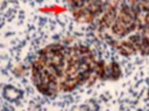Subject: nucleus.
Wrapping results in <instances>:
<instances>
[{"label":"nucleus","mask_w":149,"mask_h":111,"mask_svg":"<svg viewBox=\"0 0 149 111\" xmlns=\"http://www.w3.org/2000/svg\"><path fill=\"white\" fill-rule=\"evenodd\" d=\"M66 54L68 47L51 44L41 50L34 62L33 81L43 95L54 96L59 91V81L64 71Z\"/></svg>","instance_id":"f257e3e1"},{"label":"nucleus","mask_w":149,"mask_h":111,"mask_svg":"<svg viewBox=\"0 0 149 111\" xmlns=\"http://www.w3.org/2000/svg\"><path fill=\"white\" fill-rule=\"evenodd\" d=\"M95 62L94 53L88 47L81 44L68 47L65 67L59 81V91L70 92L84 83H92Z\"/></svg>","instance_id":"f03ea898"},{"label":"nucleus","mask_w":149,"mask_h":111,"mask_svg":"<svg viewBox=\"0 0 149 111\" xmlns=\"http://www.w3.org/2000/svg\"><path fill=\"white\" fill-rule=\"evenodd\" d=\"M139 28V16L136 11L127 2H122L118 8L116 16L113 25L111 26L112 34L119 40L126 37Z\"/></svg>","instance_id":"7ed1b4c3"},{"label":"nucleus","mask_w":149,"mask_h":111,"mask_svg":"<svg viewBox=\"0 0 149 111\" xmlns=\"http://www.w3.org/2000/svg\"><path fill=\"white\" fill-rule=\"evenodd\" d=\"M107 5H108V2H106L104 0H91L88 4H86L81 8L73 11L72 15L79 22L90 23L104 13Z\"/></svg>","instance_id":"20e7f679"},{"label":"nucleus","mask_w":149,"mask_h":111,"mask_svg":"<svg viewBox=\"0 0 149 111\" xmlns=\"http://www.w3.org/2000/svg\"><path fill=\"white\" fill-rule=\"evenodd\" d=\"M122 72L120 69V65L116 62H109L106 63L105 61H97L93 72V82L95 79L100 81H116L121 77Z\"/></svg>","instance_id":"39448f33"},{"label":"nucleus","mask_w":149,"mask_h":111,"mask_svg":"<svg viewBox=\"0 0 149 111\" xmlns=\"http://www.w3.org/2000/svg\"><path fill=\"white\" fill-rule=\"evenodd\" d=\"M128 40L134 46L136 53H140L143 56L149 55V34L139 32L137 34L129 35Z\"/></svg>","instance_id":"423d86ee"},{"label":"nucleus","mask_w":149,"mask_h":111,"mask_svg":"<svg viewBox=\"0 0 149 111\" xmlns=\"http://www.w3.org/2000/svg\"><path fill=\"white\" fill-rule=\"evenodd\" d=\"M116 13H118V2H114V4L108 2L106 9L101 14V18L99 20V27L98 28L101 32L111 28V26L114 22L115 16H116Z\"/></svg>","instance_id":"0eeeda50"},{"label":"nucleus","mask_w":149,"mask_h":111,"mask_svg":"<svg viewBox=\"0 0 149 111\" xmlns=\"http://www.w3.org/2000/svg\"><path fill=\"white\" fill-rule=\"evenodd\" d=\"M109 43L112 44V47H114L121 55L123 56H132L136 54V50L134 48V46L130 43V41L128 39L126 40H112L109 41Z\"/></svg>","instance_id":"6e6552de"},{"label":"nucleus","mask_w":149,"mask_h":111,"mask_svg":"<svg viewBox=\"0 0 149 111\" xmlns=\"http://www.w3.org/2000/svg\"><path fill=\"white\" fill-rule=\"evenodd\" d=\"M90 1H91V0H66L69 7H70V9H71V12L81 8L83 6H85L86 4H88Z\"/></svg>","instance_id":"1a4fd4ad"},{"label":"nucleus","mask_w":149,"mask_h":111,"mask_svg":"<svg viewBox=\"0 0 149 111\" xmlns=\"http://www.w3.org/2000/svg\"><path fill=\"white\" fill-rule=\"evenodd\" d=\"M148 97H149V89H148Z\"/></svg>","instance_id":"9d476101"}]
</instances>
